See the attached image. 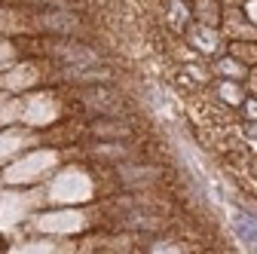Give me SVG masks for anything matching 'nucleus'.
I'll return each instance as SVG.
<instances>
[{
  "label": "nucleus",
  "instance_id": "1",
  "mask_svg": "<svg viewBox=\"0 0 257 254\" xmlns=\"http://www.w3.org/2000/svg\"><path fill=\"white\" fill-rule=\"evenodd\" d=\"M239 233L245 236V242H254V239H257V220L248 217V214H242V217H239Z\"/></svg>",
  "mask_w": 257,
  "mask_h": 254
}]
</instances>
